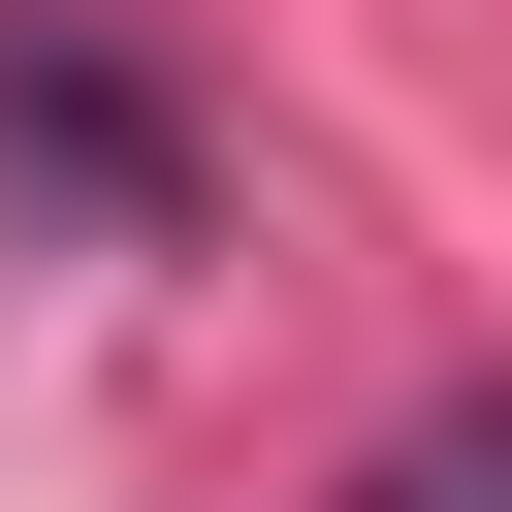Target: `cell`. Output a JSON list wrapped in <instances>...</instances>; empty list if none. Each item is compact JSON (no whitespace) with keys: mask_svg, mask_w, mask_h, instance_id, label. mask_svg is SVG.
I'll list each match as a JSON object with an SVG mask.
<instances>
[{"mask_svg":"<svg viewBox=\"0 0 512 512\" xmlns=\"http://www.w3.org/2000/svg\"><path fill=\"white\" fill-rule=\"evenodd\" d=\"M0 224H96V256L192 224V96H160L96 0H0Z\"/></svg>","mask_w":512,"mask_h":512,"instance_id":"obj_1","label":"cell"},{"mask_svg":"<svg viewBox=\"0 0 512 512\" xmlns=\"http://www.w3.org/2000/svg\"><path fill=\"white\" fill-rule=\"evenodd\" d=\"M352 512H512V416H448V448H384Z\"/></svg>","mask_w":512,"mask_h":512,"instance_id":"obj_2","label":"cell"}]
</instances>
